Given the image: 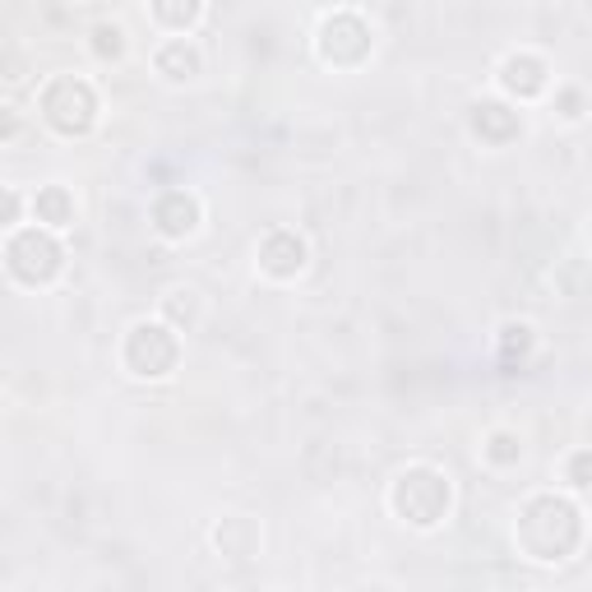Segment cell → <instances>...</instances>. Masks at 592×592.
Instances as JSON below:
<instances>
[{
  "instance_id": "6da1fadb",
  "label": "cell",
  "mask_w": 592,
  "mask_h": 592,
  "mask_svg": "<svg viewBox=\"0 0 592 592\" xmlns=\"http://www.w3.org/2000/svg\"><path fill=\"white\" fill-rule=\"evenodd\" d=\"M394 509L403 513L407 523L435 528L445 519V509H449V481L440 472H430V468H407L394 481Z\"/></svg>"
},
{
  "instance_id": "7a4b0ae2",
  "label": "cell",
  "mask_w": 592,
  "mask_h": 592,
  "mask_svg": "<svg viewBox=\"0 0 592 592\" xmlns=\"http://www.w3.org/2000/svg\"><path fill=\"white\" fill-rule=\"evenodd\" d=\"M42 116L56 125L61 135H84L97 116V97L84 80H56L42 93Z\"/></svg>"
},
{
  "instance_id": "3957f363",
  "label": "cell",
  "mask_w": 592,
  "mask_h": 592,
  "mask_svg": "<svg viewBox=\"0 0 592 592\" xmlns=\"http://www.w3.org/2000/svg\"><path fill=\"white\" fill-rule=\"evenodd\" d=\"M61 246L46 237V231H38V227H23V231H14L10 237V246H6V264H10V273L14 278H23V282H51L61 273Z\"/></svg>"
},
{
  "instance_id": "277c9868",
  "label": "cell",
  "mask_w": 592,
  "mask_h": 592,
  "mask_svg": "<svg viewBox=\"0 0 592 592\" xmlns=\"http://www.w3.org/2000/svg\"><path fill=\"white\" fill-rule=\"evenodd\" d=\"M176 356H181V347H176V333L167 324H135L131 339H125V366L144 380L167 375Z\"/></svg>"
},
{
  "instance_id": "5b68a950",
  "label": "cell",
  "mask_w": 592,
  "mask_h": 592,
  "mask_svg": "<svg viewBox=\"0 0 592 592\" xmlns=\"http://www.w3.org/2000/svg\"><path fill=\"white\" fill-rule=\"evenodd\" d=\"M153 222H158L163 237H190L195 222H199V204H195V195H186V190L163 195L158 204H153Z\"/></svg>"
},
{
  "instance_id": "8992f818",
  "label": "cell",
  "mask_w": 592,
  "mask_h": 592,
  "mask_svg": "<svg viewBox=\"0 0 592 592\" xmlns=\"http://www.w3.org/2000/svg\"><path fill=\"white\" fill-rule=\"evenodd\" d=\"M260 264H264V273H273V278H292V273H301V264H305V246L292 237V231H273V237L260 246Z\"/></svg>"
},
{
  "instance_id": "52a82bcc",
  "label": "cell",
  "mask_w": 592,
  "mask_h": 592,
  "mask_svg": "<svg viewBox=\"0 0 592 592\" xmlns=\"http://www.w3.org/2000/svg\"><path fill=\"white\" fill-rule=\"evenodd\" d=\"M505 89L509 93H523V97H532V93H542L547 89V65L542 61H532V56H513V61H505Z\"/></svg>"
},
{
  "instance_id": "ba28073f",
  "label": "cell",
  "mask_w": 592,
  "mask_h": 592,
  "mask_svg": "<svg viewBox=\"0 0 592 592\" xmlns=\"http://www.w3.org/2000/svg\"><path fill=\"white\" fill-rule=\"evenodd\" d=\"M158 70L167 74V80H195L199 74V51L186 42V38H176L158 51Z\"/></svg>"
},
{
  "instance_id": "9c48e42d",
  "label": "cell",
  "mask_w": 592,
  "mask_h": 592,
  "mask_svg": "<svg viewBox=\"0 0 592 592\" xmlns=\"http://www.w3.org/2000/svg\"><path fill=\"white\" fill-rule=\"evenodd\" d=\"M33 214H38V222H46V227H65V222L74 218V199H70L61 186H46V190L33 199Z\"/></svg>"
},
{
  "instance_id": "30bf717a",
  "label": "cell",
  "mask_w": 592,
  "mask_h": 592,
  "mask_svg": "<svg viewBox=\"0 0 592 592\" xmlns=\"http://www.w3.org/2000/svg\"><path fill=\"white\" fill-rule=\"evenodd\" d=\"M246 528H255L250 519H227L218 532H214V542L227 551V555H250L255 547H260V532H246Z\"/></svg>"
},
{
  "instance_id": "8fae6325",
  "label": "cell",
  "mask_w": 592,
  "mask_h": 592,
  "mask_svg": "<svg viewBox=\"0 0 592 592\" xmlns=\"http://www.w3.org/2000/svg\"><path fill=\"white\" fill-rule=\"evenodd\" d=\"M199 0H153V14H158L167 29H190V23L199 19Z\"/></svg>"
},
{
  "instance_id": "7c38bea8",
  "label": "cell",
  "mask_w": 592,
  "mask_h": 592,
  "mask_svg": "<svg viewBox=\"0 0 592 592\" xmlns=\"http://www.w3.org/2000/svg\"><path fill=\"white\" fill-rule=\"evenodd\" d=\"M93 38H97V51H102V56H121V46H125V42H121V29H107V23H102Z\"/></svg>"
},
{
  "instance_id": "4fadbf2b",
  "label": "cell",
  "mask_w": 592,
  "mask_h": 592,
  "mask_svg": "<svg viewBox=\"0 0 592 592\" xmlns=\"http://www.w3.org/2000/svg\"><path fill=\"white\" fill-rule=\"evenodd\" d=\"M486 454H491L496 463H513V458H519V445H513V435H496L491 449H486Z\"/></svg>"
},
{
  "instance_id": "5bb4252c",
  "label": "cell",
  "mask_w": 592,
  "mask_h": 592,
  "mask_svg": "<svg viewBox=\"0 0 592 592\" xmlns=\"http://www.w3.org/2000/svg\"><path fill=\"white\" fill-rule=\"evenodd\" d=\"M14 131H19V116H14V107L0 102V135H14Z\"/></svg>"
},
{
  "instance_id": "9a60e30c",
  "label": "cell",
  "mask_w": 592,
  "mask_h": 592,
  "mask_svg": "<svg viewBox=\"0 0 592 592\" xmlns=\"http://www.w3.org/2000/svg\"><path fill=\"white\" fill-rule=\"evenodd\" d=\"M0 214L14 218V214H19V199H14V195H6V199H0Z\"/></svg>"
}]
</instances>
